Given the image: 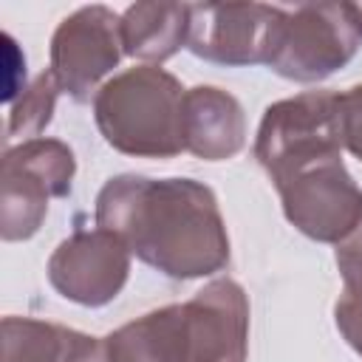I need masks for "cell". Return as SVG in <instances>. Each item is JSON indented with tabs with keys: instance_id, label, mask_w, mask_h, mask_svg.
I'll use <instances>...</instances> for the list:
<instances>
[{
	"instance_id": "obj_3",
	"label": "cell",
	"mask_w": 362,
	"mask_h": 362,
	"mask_svg": "<svg viewBox=\"0 0 362 362\" xmlns=\"http://www.w3.org/2000/svg\"><path fill=\"white\" fill-rule=\"evenodd\" d=\"M184 93L178 76L158 65H136L107 79L93 96L102 139L130 158H175L184 144Z\"/></svg>"
},
{
	"instance_id": "obj_8",
	"label": "cell",
	"mask_w": 362,
	"mask_h": 362,
	"mask_svg": "<svg viewBox=\"0 0 362 362\" xmlns=\"http://www.w3.org/2000/svg\"><path fill=\"white\" fill-rule=\"evenodd\" d=\"M122 14L107 6H82L71 11L51 37V65L57 85L74 102H93L105 76L119 65L124 48L119 34Z\"/></svg>"
},
{
	"instance_id": "obj_9",
	"label": "cell",
	"mask_w": 362,
	"mask_h": 362,
	"mask_svg": "<svg viewBox=\"0 0 362 362\" xmlns=\"http://www.w3.org/2000/svg\"><path fill=\"white\" fill-rule=\"evenodd\" d=\"M283 14L286 8L266 3H195L187 48L212 65H266Z\"/></svg>"
},
{
	"instance_id": "obj_14",
	"label": "cell",
	"mask_w": 362,
	"mask_h": 362,
	"mask_svg": "<svg viewBox=\"0 0 362 362\" xmlns=\"http://www.w3.org/2000/svg\"><path fill=\"white\" fill-rule=\"evenodd\" d=\"M59 85L54 79L51 71H42L11 105L8 110V124H6V136L8 139H40V133L51 124L54 119V107H57V96H59Z\"/></svg>"
},
{
	"instance_id": "obj_6",
	"label": "cell",
	"mask_w": 362,
	"mask_h": 362,
	"mask_svg": "<svg viewBox=\"0 0 362 362\" xmlns=\"http://www.w3.org/2000/svg\"><path fill=\"white\" fill-rule=\"evenodd\" d=\"M362 34L348 3H303L286 8L266 68L291 82H322L359 51Z\"/></svg>"
},
{
	"instance_id": "obj_4",
	"label": "cell",
	"mask_w": 362,
	"mask_h": 362,
	"mask_svg": "<svg viewBox=\"0 0 362 362\" xmlns=\"http://www.w3.org/2000/svg\"><path fill=\"white\" fill-rule=\"evenodd\" d=\"M252 153L272 184L303 167L342 158L339 90H305L272 102L263 110Z\"/></svg>"
},
{
	"instance_id": "obj_1",
	"label": "cell",
	"mask_w": 362,
	"mask_h": 362,
	"mask_svg": "<svg viewBox=\"0 0 362 362\" xmlns=\"http://www.w3.org/2000/svg\"><path fill=\"white\" fill-rule=\"evenodd\" d=\"M93 221L170 280H198L229 266L226 221L204 181L113 175L96 195Z\"/></svg>"
},
{
	"instance_id": "obj_10",
	"label": "cell",
	"mask_w": 362,
	"mask_h": 362,
	"mask_svg": "<svg viewBox=\"0 0 362 362\" xmlns=\"http://www.w3.org/2000/svg\"><path fill=\"white\" fill-rule=\"evenodd\" d=\"M48 283L59 297L85 308L113 303L130 277V249L102 226L76 229L48 257Z\"/></svg>"
},
{
	"instance_id": "obj_15",
	"label": "cell",
	"mask_w": 362,
	"mask_h": 362,
	"mask_svg": "<svg viewBox=\"0 0 362 362\" xmlns=\"http://www.w3.org/2000/svg\"><path fill=\"white\" fill-rule=\"evenodd\" d=\"M339 133L342 147L362 161V85L339 90Z\"/></svg>"
},
{
	"instance_id": "obj_16",
	"label": "cell",
	"mask_w": 362,
	"mask_h": 362,
	"mask_svg": "<svg viewBox=\"0 0 362 362\" xmlns=\"http://www.w3.org/2000/svg\"><path fill=\"white\" fill-rule=\"evenodd\" d=\"M334 322L342 339L362 356V291H342L334 303Z\"/></svg>"
},
{
	"instance_id": "obj_13",
	"label": "cell",
	"mask_w": 362,
	"mask_h": 362,
	"mask_svg": "<svg viewBox=\"0 0 362 362\" xmlns=\"http://www.w3.org/2000/svg\"><path fill=\"white\" fill-rule=\"evenodd\" d=\"M119 34L127 57L141 59L144 65L167 62L181 48H187L189 3H133L122 11Z\"/></svg>"
},
{
	"instance_id": "obj_5",
	"label": "cell",
	"mask_w": 362,
	"mask_h": 362,
	"mask_svg": "<svg viewBox=\"0 0 362 362\" xmlns=\"http://www.w3.org/2000/svg\"><path fill=\"white\" fill-rule=\"evenodd\" d=\"M76 175V156L59 139H28L3 153L0 164V235L28 240L40 232L48 201L68 198Z\"/></svg>"
},
{
	"instance_id": "obj_12",
	"label": "cell",
	"mask_w": 362,
	"mask_h": 362,
	"mask_svg": "<svg viewBox=\"0 0 362 362\" xmlns=\"http://www.w3.org/2000/svg\"><path fill=\"white\" fill-rule=\"evenodd\" d=\"M0 362H110L105 339L34 317H3Z\"/></svg>"
},
{
	"instance_id": "obj_18",
	"label": "cell",
	"mask_w": 362,
	"mask_h": 362,
	"mask_svg": "<svg viewBox=\"0 0 362 362\" xmlns=\"http://www.w3.org/2000/svg\"><path fill=\"white\" fill-rule=\"evenodd\" d=\"M348 6H351V14H354L356 28H359V34H362V3H348Z\"/></svg>"
},
{
	"instance_id": "obj_7",
	"label": "cell",
	"mask_w": 362,
	"mask_h": 362,
	"mask_svg": "<svg viewBox=\"0 0 362 362\" xmlns=\"http://www.w3.org/2000/svg\"><path fill=\"white\" fill-rule=\"evenodd\" d=\"M286 221L317 243H342L362 221V187L342 158L303 167L274 184Z\"/></svg>"
},
{
	"instance_id": "obj_2",
	"label": "cell",
	"mask_w": 362,
	"mask_h": 362,
	"mask_svg": "<svg viewBox=\"0 0 362 362\" xmlns=\"http://www.w3.org/2000/svg\"><path fill=\"white\" fill-rule=\"evenodd\" d=\"M105 339L110 362H246L249 297L232 277H218L184 303L153 308Z\"/></svg>"
},
{
	"instance_id": "obj_17",
	"label": "cell",
	"mask_w": 362,
	"mask_h": 362,
	"mask_svg": "<svg viewBox=\"0 0 362 362\" xmlns=\"http://www.w3.org/2000/svg\"><path fill=\"white\" fill-rule=\"evenodd\" d=\"M334 260L339 269V277L348 291H362V221L359 226L334 249Z\"/></svg>"
},
{
	"instance_id": "obj_11",
	"label": "cell",
	"mask_w": 362,
	"mask_h": 362,
	"mask_svg": "<svg viewBox=\"0 0 362 362\" xmlns=\"http://www.w3.org/2000/svg\"><path fill=\"white\" fill-rule=\"evenodd\" d=\"M184 144L204 161H226L246 147L243 105L223 88L195 85L184 93Z\"/></svg>"
}]
</instances>
